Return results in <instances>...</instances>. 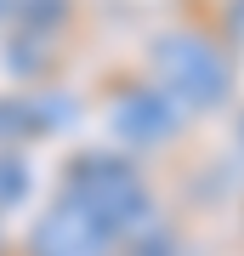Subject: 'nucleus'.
I'll list each match as a JSON object with an SVG mask.
<instances>
[{
    "label": "nucleus",
    "instance_id": "nucleus-6",
    "mask_svg": "<svg viewBox=\"0 0 244 256\" xmlns=\"http://www.w3.org/2000/svg\"><path fill=\"white\" fill-rule=\"evenodd\" d=\"M11 250V239H6V222H0V256H6Z\"/></svg>",
    "mask_w": 244,
    "mask_h": 256
},
{
    "label": "nucleus",
    "instance_id": "nucleus-3",
    "mask_svg": "<svg viewBox=\"0 0 244 256\" xmlns=\"http://www.w3.org/2000/svg\"><path fill=\"white\" fill-rule=\"evenodd\" d=\"M102 120H108V137L119 154L131 160H159L171 154V148L188 137V114L176 108L171 97L159 92L148 74H125V80L108 86V97H102Z\"/></svg>",
    "mask_w": 244,
    "mask_h": 256
},
{
    "label": "nucleus",
    "instance_id": "nucleus-4",
    "mask_svg": "<svg viewBox=\"0 0 244 256\" xmlns=\"http://www.w3.org/2000/svg\"><path fill=\"white\" fill-rule=\"evenodd\" d=\"M119 245L125 239L108 234L91 210H80L63 194H51V205L23 228V239L6 256H119Z\"/></svg>",
    "mask_w": 244,
    "mask_h": 256
},
{
    "label": "nucleus",
    "instance_id": "nucleus-5",
    "mask_svg": "<svg viewBox=\"0 0 244 256\" xmlns=\"http://www.w3.org/2000/svg\"><path fill=\"white\" fill-rule=\"evenodd\" d=\"M0 154H6V148H0ZM23 188H28V160L11 154V171H0V216H6V210L23 200Z\"/></svg>",
    "mask_w": 244,
    "mask_h": 256
},
{
    "label": "nucleus",
    "instance_id": "nucleus-1",
    "mask_svg": "<svg viewBox=\"0 0 244 256\" xmlns=\"http://www.w3.org/2000/svg\"><path fill=\"white\" fill-rule=\"evenodd\" d=\"M142 74L182 114H216L239 92V57L210 23H165L142 46Z\"/></svg>",
    "mask_w": 244,
    "mask_h": 256
},
{
    "label": "nucleus",
    "instance_id": "nucleus-8",
    "mask_svg": "<svg viewBox=\"0 0 244 256\" xmlns=\"http://www.w3.org/2000/svg\"><path fill=\"white\" fill-rule=\"evenodd\" d=\"M0 23H6V0H0Z\"/></svg>",
    "mask_w": 244,
    "mask_h": 256
},
{
    "label": "nucleus",
    "instance_id": "nucleus-7",
    "mask_svg": "<svg viewBox=\"0 0 244 256\" xmlns=\"http://www.w3.org/2000/svg\"><path fill=\"white\" fill-rule=\"evenodd\" d=\"M233 131H239V142H244V114H239V120H233Z\"/></svg>",
    "mask_w": 244,
    "mask_h": 256
},
{
    "label": "nucleus",
    "instance_id": "nucleus-2",
    "mask_svg": "<svg viewBox=\"0 0 244 256\" xmlns=\"http://www.w3.org/2000/svg\"><path fill=\"white\" fill-rule=\"evenodd\" d=\"M57 194L91 210L119 239H136L159 222V188L148 176V165L119 154V148H80L57 176Z\"/></svg>",
    "mask_w": 244,
    "mask_h": 256
}]
</instances>
